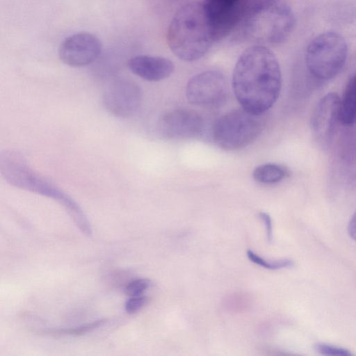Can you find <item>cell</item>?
Wrapping results in <instances>:
<instances>
[{
  "label": "cell",
  "instance_id": "obj_17",
  "mask_svg": "<svg viewBox=\"0 0 356 356\" xmlns=\"http://www.w3.org/2000/svg\"><path fill=\"white\" fill-rule=\"evenodd\" d=\"M152 286V282L147 278H138L130 282L124 288V293L129 296H138Z\"/></svg>",
  "mask_w": 356,
  "mask_h": 356
},
{
  "label": "cell",
  "instance_id": "obj_7",
  "mask_svg": "<svg viewBox=\"0 0 356 356\" xmlns=\"http://www.w3.org/2000/svg\"><path fill=\"white\" fill-rule=\"evenodd\" d=\"M143 99L140 86L132 80L118 78L109 83L102 101L108 113L118 118H129L140 107Z\"/></svg>",
  "mask_w": 356,
  "mask_h": 356
},
{
  "label": "cell",
  "instance_id": "obj_3",
  "mask_svg": "<svg viewBox=\"0 0 356 356\" xmlns=\"http://www.w3.org/2000/svg\"><path fill=\"white\" fill-rule=\"evenodd\" d=\"M295 26V15L282 0H261L241 19L236 38L257 45L278 44L286 40Z\"/></svg>",
  "mask_w": 356,
  "mask_h": 356
},
{
  "label": "cell",
  "instance_id": "obj_9",
  "mask_svg": "<svg viewBox=\"0 0 356 356\" xmlns=\"http://www.w3.org/2000/svg\"><path fill=\"white\" fill-rule=\"evenodd\" d=\"M204 127L202 116L189 108H176L165 113L159 119V134L167 139H187L199 136Z\"/></svg>",
  "mask_w": 356,
  "mask_h": 356
},
{
  "label": "cell",
  "instance_id": "obj_10",
  "mask_svg": "<svg viewBox=\"0 0 356 356\" xmlns=\"http://www.w3.org/2000/svg\"><path fill=\"white\" fill-rule=\"evenodd\" d=\"M340 97L334 92L323 96L318 102L312 116L311 127L320 138H330L339 122Z\"/></svg>",
  "mask_w": 356,
  "mask_h": 356
},
{
  "label": "cell",
  "instance_id": "obj_11",
  "mask_svg": "<svg viewBox=\"0 0 356 356\" xmlns=\"http://www.w3.org/2000/svg\"><path fill=\"white\" fill-rule=\"evenodd\" d=\"M127 65L132 73L148 81L163 80L175 70L170 60L161 56H136L130 58Z\"/></svg>",
  "mask_w": 356,
  "mask_h": 356
},
{
  "label": "cell",
  "instance_id": "obj_2",
  "mask_svg": "<svg viewBox=\"0 0 356 356\" xmlns=\"http://www.w3.org/2000/svg\"><path fill=\"white\" fill-rule=\"evenodd\" d=\"M218 40L213 21L205 5L199 2L181 7L175 14L167 32L170 49L184 61L200 59Z\"/></svg>",
  "mask_w": 356,
  "mask_h": 356
},
{
  "label": "cell",
  "instance_id": "obj_14",
  "mask_svg": "<svg viewBox=\"0 0 356 356\" xmlns=\"http://www.w3.org/2000/svg\"><path fill=\"white\" fill-rule=\"evenodd\" d=\"M289 175V170L283 165L266 163L254 168L252 177L257 181L264 184H273L281 181Z\"/></svg>",
  "mask_w": 356,
  "mask_h": 356
},
{
  "label": "cell",
  "instance_id": "obj_19",
  "mask_svg": "<svg viewBox=\"0 0 356 356\" xmlns=\"http://www.w3.org/2000/svg\"><path fill=\"white\" fill-rule=\"evenodd\" d=\"M147 302L148 298L145 296H131L125 302V311L129 314H134L143 308Z\"/></svg>",
  "mask_w": 356,
  "mask_h": 356
},
{
  "label": "cell",
  "instance_id": "obj_15",
  "mask_svg": "<svg viewBox=\"0 0 356 356\" xmlns=\"http://www.w3.org/2000/svg\"><path fill=\"white\" fill-rule=\"evenodd\" d=\"M106 321L107 319L102 318L70 328L49 329L44 332L49 334L79 336L97 329L105 324Z\"/></svg>",
  "mask_w": 356,
  "mask_h": 356
},
{
  "label": "cell",
  "instance_id": "obj_5",
  "mask_svg": "<svg viewBox=\"0 0 356 356\" xmlns=\"http://www.w3.org/2000/svg\"><path fill=\"white\" fill-rule=\"evenodd\" d=\"M345 38L335 31H325L309 43L305 54L309 72L320 80L335 77L342 70L348 56Z\"/></svg>",
  "mask_w": 356,
  "mask_h": 356
},
{
  "label": "cell",
  "instance_id": "obj_6",
  "mask_svg": "<svg viewBox=\"0 0 356 356\" xmlns=\"http://www.w3.org/2000/svg\"><path fill=\"white\" fill-rule=\"evenodd\" d=\"M228 88L224 75L218 71L197 74L188 81L186 88L188 101L195 106L218 108L226 102Z\"/></svg>",
  "mask_w": 356,
  "mask_h": 356
},
{
  "label": "cell",
  "instance_id": "obj_16",
  "mask_svg": "<svg viewBox=\"0 0 356 356\" xmlns=\"http://www.w3.org/2000/svg\"><path fill=\"white\" fill-rule=\"evenodd\" d=\"M248 258L254 264L269 270H279L293 266L294 262L291 259H282L276 261H268L263 259L251 250L246 252Z\"/></svg>",
  "mask_w": 356,
  "mask_h": 356
},
{
  "label": "cell",
  "instance_id": "obj_4",
  "mask_svg": "<svg viewBox=\"0 0 356 356\" xmlns=\"http://www.w3.org/2000/svg\"><path fill=\"white\" fill-rule=\"evenodd\" d=\"M264 126L263 114H256L241 107L217 119L213 126V138L225 150H237L252 143L260 135Z\"/></svg>",
  "mask_w": 356,
  "mask_h": 356
},
{
  "label": "cell",
  "instance_id": "obj_8",
  "mask_svg": "<svg viewBox=\"0 0 356 356\" xmlns=\"http://www.w3.org/2000/svg\"><path fill=\"white\" fill-rule=\"evenodd\" d=\"M101 51L102 43L96 35L79 32L65 38L59 46L58 56L65 65L80 67L95 61Z\"/></svg>",
  "mask_w": 356,
  "mask_h": 356
},
{
  "label": "cell",
  "instance_id": "obj_13",
  "mask_svg": "<svg viewBox=\"0 0 356 356\" xmlns=\"http://www.w3.org/2000/svg\"><path fill=\"white\" fill-rule=\"evenodd\" d=\"M339 122L348 126L356 123V72L347 83L340 98Z\"/></svg>",
  "mask_w": 356,
  "mask_h": 356
},
{
  "label": "cell",
  "instance_id": "obj_1",
  "mask_svg": "<svg viewBox=\"0 0 356 356\" xmlns=\"http://www.w3.org/2000/svg\"><path fill=\"white\" fill-rule=\"evenodd\" d=\"M281 87L280 66L273 51L254 45L242 53L232 76L233 90L242 108L264 114L277 101Z\"/></svg>",
  "mask_w": 356,
  "mask_h": 356
},
{
  "label": "cell",
  "instance_id": "obj_12",
  "mask_svg": "<svg viewBox=\"0 0 356 356\" xmlns=\"http://www.w3.org/2000/svg\"><path fill=\"white\" fill-rule=\"evenodd\" d=\"M241 0H206L204 4L219 31L232 29L242 17Z\"/></svg>",
  "mask_w": 356,
  "mask_h": 356
},
{
  "label": "cell",
  "instance_id": "obj_21",
  "mask_svg": "<svg viewBox=\"0 0 356 356\" xmlns=\"http://www.w3.org/2000/svg\"><path fill=\"white\" fill-rule=\"evenodd\" d=\"M348 231L350 236L356 241V212L349 222Z\"/></svg>",
  "mask_w": 356,
  "mask_h": 356
},
{
  "label": "cell",
  "instance_id": "obj_18",
  "mask_svg": "<svg viewBox=\"0 0 356 356\" xmlns=\"http://www.w3.org/2000/svg\"><path fill=\"white\" fill-rule=\"evenodd\" d=\"M314 350L324 355L332 356H350L352 353L347 349L334 346L325 343H317L314 345Z\"/></svg>",
  "mask_w": 356,
  "mask_h": 356
},
{
  "label": "cell",
  "instance_id": "obj_20",
  "mask_svg": "<svg viewBox=\"0 0 356 356\" xmlns=\"http://www.w3.org/2000/svg\"><path fill=\"white\" fill-rule=\"evenodd\" d=\"M259 216L265 225L267 240L269 243H270L273 238V222L271 217L268 213L266 212H260L259 213Z\"/></svg>",
  "mask_w": 356,
  "mask_h": 356
}]
</instances>
